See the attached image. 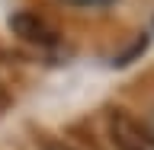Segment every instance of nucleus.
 <instances>
[{
    "label": "nucleus",
    "instance_id": "1",
    "mask_svg": "<svg viewBox=\"0 0 154 150\" xmlns=\"http://www.w3.org/2000/svg\"><path fill=\"white\" fill-rule=\"evenodd\" d=\"M109 137H112L116 150H154V131L141 118L112 109L109 112Z\"/></svg>",
    "mask_w": 154,
    "mask_h": 150
},
{
    "label": "nucleus",
    "instance_id": "2",
    "mask_svg": "<svg viewBox=\"0 0 154 150\" xmlns=\"http://www.w3.org/2000/svg\"><path fill=\"white\" fill-rule=\"evenodd\" d=\"M10 29H13V35L23 38V42H29V45H55L58 42V29L48 22V19H42L38 13H16V16L10 19Z\"/></svg>",
    "mask_w": 154,
    "mask_h": 150
},
{
    "label": "nucleus",
    "instance_id": "3",
    "mask_svg": "<svg viewBox=\"0 0 154 150\" xmlns=\"http://www.w3.org/2000/svg\"><path fill=\"white\" fill-rule=\"evenodd\" d=\"M64 3H74V7H106L112 0H64Z\"/></svg>",
    "mask_w": 154,
    "mask_h": 150
},
{
    "label": "nucleus",
    "instance_id": "4",
    "mask_svg": "<svg viewBox=\"0 0 154 150\" xmlns=\"http://www.w3.org/2000/svg\"><path fill=\"white\" fill-rule=\"evenodd\" d=\"M3 109H10V93L0 86V112H3Z\"/></svg>",
    "mask_w": 154,
    "mask_h": 150
},
{
    "label": "nucleus",
    "instance_id": "5",
    "mask_svg": "<svg viewBox=\"0 0 154 150\" xmlns=\"http://www.w3.org/2000/svg\"><path fill=\"white\" fill-rule=\"evenodd\" d=\"M45 150H71V147H64L61 141H45Z\"/></svg>",
    "mask_w": 154,
    "mask_h": 150
}]
</instances>
